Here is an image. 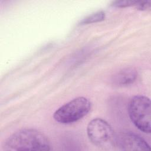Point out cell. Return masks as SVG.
Segmentation results:
<instances>
[{"mask_svg":"<svg viewBox=\"0 0 151 151\" xmlns=\"http://www.w3.org/2000/svg\"><path fill=\"white\" fill-rule=\"evenodd\" d=\"M106 14L105 12L103 11H100L96 12L91 15H90L86 18H83L80 21V24H88L97 22H100L103 21L105 19Z\"/></svg>","mask_w":151,"mask_h":151,"instance_id":"52a82bcc","label":"cell"},{"mask_svg":"<svg viewBox=\"0 0 151 151\" xmlns=\"http://www.w3.org/2000/svg\"><path fill=\"white\" fill-rule=\"evenodd\" d=\"M136 8L139 10L145 11L150 8L151 6V2L146 1V2H137L136 5Z\"/></svg>","mask_w":151,"mask_h":151,"instance_id":"9c48e42d","label":"cell"},{"mask_svg":"<svg viewBox=\"0 0 151 151\" xmlns=\"http://www.w3.org/2000/svg\"><path fill=\"white\" fill-rule=\"evenodd\" d=\"M138 1H115L111 3V5L115 7H127L133 5H135L137 4Z\"/></svg>","mask_w":151,"mask_h":151,"instance_id":"ba28073f","label":"cell"},{"mask_svg":"<svg viewBox=\"0 0 151 151\" xmlns=\"http://www.w3.org/2000/svg\"><path fill=\"white\" fill-rule=\"evenodd\" d=\"M91 109L88 99L78 97L60 107L54 113V120L62 124L76 122L86 116Z\"/></svg>","mask_w":151,"mask_h":151,"instance_id":"7a4b0ae2","label":"cell"},{"mask_svg":"<svg viewBox=\"0 0 151 151\" xmlns=\"http://www.w3.org/2000/svg\"><path fill=\"white\" fill-rule=\"evenodd\" d=\"M5 150H50L51 144L41 132L34 129H23L11 134L5 141Z\"/></svg>","mask_w":151,"mask_h":151,"instance_id":"6da1fadb","label":"cell"},{"mask_svg":"<svg viewBox=\"0 0 151 151\" xmlns=\"http://www.w3.org/2000/svg\"><path fill=\"white\" fill-rule=\"evenodd\" d=\"M88 139L95 145L101 147L114 146L115 135L111 126L104 120L96 118L87 127Z\"/></svg>","mask_w":151,"mask_h":151,"instance_id":"277c9868","label":"cell"},{"mask_svg":"<svg viewBox=\"0 0 151 151\" xmlns=\"http://www.w3.org/2000/svg\"><path fill=\"white\" fill-rule=\"evenodd\" d=\"M150 109L149 98L142 95L133 97L128 106L131 121L137 129L146 133H150L151 132Z\"/></svg>","mask_w":151,"mask_h":151,"instance_id":"3957f363","label":"cell"},{"mask_svg":"<svg viewBox=\"0 0 151 151\" xmlns=\"http://www.w3.org/2000/svg\"><path fill=\"white\" fill-rule=\"evenodd\" d=\"M114 146L122 150H150L148 143L140 136L130 132L115 136Z\"/></svg>","mask_w":151,"mask_h":151,"instance_id":"5b68a950","label":"cell"},{"mask_svg":"<svg viewBox=\"0 0 151 151\" xmlns=\"http://www.w3.org/2000/svg\"><path fill=\"white\" fill-rule=\"evenodd\" d=\"M137 73L133 68H124L116 74L112 78L113 84L117 86H125L132 84L136 79Z\"/></svg>","mask_w":151,"mask_h":151,"instance_id":"8992f818","label":"cell"}]
</instances>
